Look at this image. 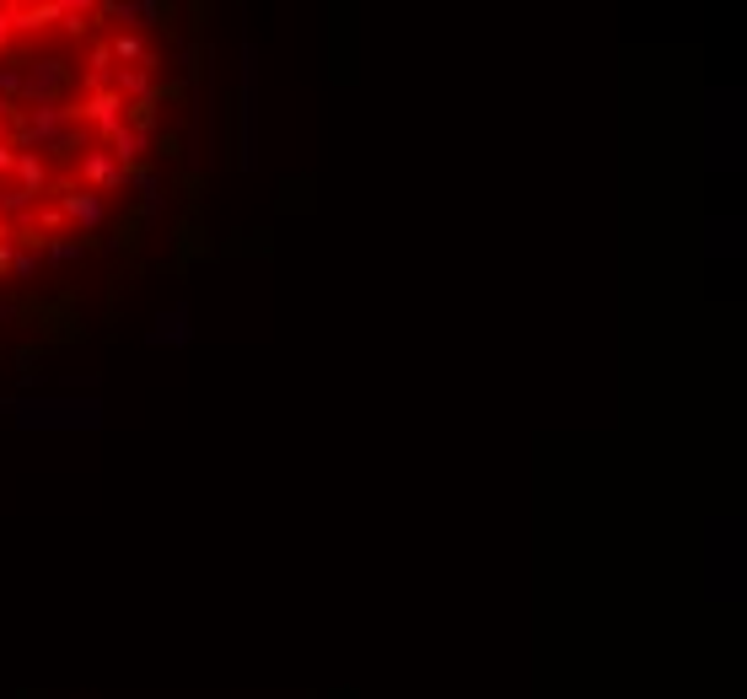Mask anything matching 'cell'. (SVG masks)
Masks as SVG:
<instances>
[{
	"label": "cell",
	"mask_w": 747,
	"mask_h": 699,
	"mask_svg": "<svg viewBox=\"0 0 747 699\" xmlns=\"http://www.w3.org/2000/svg\"><path fill=\"white\" fill-rule=\"evenodd\" d=\"M81 173H86V183H92V194H108V189H119V183L129 178L108 151H86L81 156Z\"/></svg>",
	"instance_id": "7a4b0ae2"
},
{
	"label": "cell",
	"mask_w": 747,
	"mask_h": 699,
	"mask_svg": "<svg viewBox=\"0 0 747 699\" xmlns=\"http://www.w3.org/2000/svg\"><path fill=\"white\" fill-rule=\"evenodd\" d=\"M6 44H11V22H6V11H0V54H6Z\"/></svg>",
	"instance_id": "9c48e42d"
},
{
	"label": "cell",
	"mask_w": 747,
	"mask_h": 699,
	"mask_svg": "<svg viewBox=\"0 0 747 699\" xmlns=\"http://www.w3.org/2000/svg\"><path fill=\"white\" fill-rule=\"evenodd\" d=\"M108 156H113L119 167H135L140 156H146V135H140V130H129V124H124V130L108 140Z\"/></svg>",
	"instance_id": "5b68a950"
},
{
	"label": "cell",
	"mask_w": 747,
	"mask_h": 699,
	"mask_svg": "<svg viewBox=\"0 0 747 699\" xmlns=\"http://www.w3.org/2000/svg\"><path fill=\"white\" fill-rule=\"evenodd\" d=\"M60 210L70 221H81V226H97L108 216V205H103V194H92V189H60Z\"/></svg>",
	"instance_id": "3957f363"
},
{
	"label": "cell",
	"mask_w": 747,
	"mask_h": 699,
	"mask_svg": "<svg viewBox=\"0 0 747 699\" xmlns=\"http://www.w3.org/2000/svg\"><path fill=\"white\" fill-rule=\"evenodd\" d=\"M70 119H81L86 130H97L103 140H113L129 124V103L113 87H103V92H81V103L70 108Z\"/></svg>",
	"instance_id": "6da1fadb"
},
{
	"label": "cell",
	"mask_w": 747,
	"mask_h": 699,
	"mask_svg": "<svg viewBox=\"0 0 747 699\" xmlns=\"http://www.w3.org/2000/svg\"><path fill=\"white\" fill-rule=\"evenodd\" d=\"M11 167H17V151H11V146H0V173H11Z\"/></svg>",
	"instance_id": "ba28073f"
},
{
	"label": "cell",
	"mask_w": 747,
	"mask_h": 699,
	"mask_svg": "<svg viewBox=\"0 0 747 699\" xmlns=\"http://www.w3.org/2000/svg\"><path fill=\"white\" fill-rule=\"evenodd\" d=\"M11 119H17V103L0 97V146H6V135H11Z\"/></svg>",
	"instance_id": "8992f818"
},
{
	"label": "cell",
	"mask_w": 747,
	"mask_h": 699,
	"mask_svg": "<svg viewBox=\"0 0 747 699\" xmlns=\"http://www.w3.org/2000/svg\"><path fill=\"white\" fill-rule=\"evenodd\" d=\"M33 269H38V259H33V253H22V259H11V275H33Z\"/></svg>",
	"instance_id": "52a82bcc"
},
{
	"label": "cell",
	"mask_w": 747,
	"mask_h": 699,
	"mask_svg": "<svg viewBox=\"0 0 747 699\" xmlns=\"http://www.w3.org/2000/svg\"><path fill=\"white\" fill-rule=\"evenodd\" d=\"M0 242H11V226L6 221H0Z\"/></svg>",
	"instance_id": "30bf717a"
},
{
	"label": "cell",
	"mask_w": 747,
	"mask_h": 699,
	"mask_svg": "<svg viewBox=\"0 0 747 699\" xmlns=\"http://www.w3.org/2000/svg\"><path fill=\"white\" fill-rule=\"evenodd\" d=\"M11 173H17V183H11V189H22L27 199H38L43 189H49V167H43L38 151H17V167H11Z\"/></svg>",
	"instance_id": "277c9868"
}]
</instances>
